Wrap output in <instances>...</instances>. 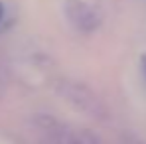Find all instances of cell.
Segmentation results:
<instances>
[{"instance_id":"cell-1","label":"cell","mask_w":146,"mask_h":144,"mask_svg":"<svg viewBox=\"0 0 146 144\" xmlns=\"http://www.w3.org/2000/svg\"><path fill=\"white\" fill-rule=\"evenodd\" d=\"M57 93L63 97L67 103H71L73 107L85 115H91V117H105V107L103 103L97 99V95L85 87L83 83H77V81H69V79H63L59 81L57 85Z\"/></svg>"},{"instance_id":"cell-2","label":"cell","mask_w":146,"mask_h":144,"mask_svg":"<svg viewBox=\"0 0 146 144\" xmlns=\"http://www.w3.org/2000/svg\"><path fill=\"white\" fill-rule=\"evenodd\" d=\"M65 14L77 30L91 32L101 24V10L95 0H67Z\"/></svg>"},{"instance_id":"cell-3","label":"cell","mask_w":146,"mask_h":144,"mask_svg":"<svg viewBox=\"0 0 146 144\" xmlns=\"http://www.w3.org/2000/svg\"><path fill=\"white\" fill-rule=\"evenodd\" d=\"M142 67H144V73H146V55L142 57Z\"/></svg>"},{"instance_id":"cell-4","label":"cell","mask_w":146,"mask_h":144,"mask_svg":"<svg viewBox=\"0 0 146 144\" xmlns=\"http://www.w3.org/2000/svg\"><path fill=\"white\" fill-rule=\"evenodd\" d=\"M2 16H4V8H2V4H0V20H2Z\"/></svg>"}]
</instances>
